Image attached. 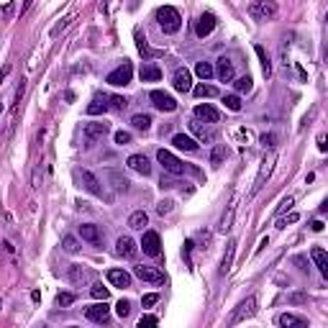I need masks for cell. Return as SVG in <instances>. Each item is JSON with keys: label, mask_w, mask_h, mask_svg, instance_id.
I'll use <instances>...</instances> for the list:
<instances>
[{"label": "cell", "mask_w": 328, "mask_h": 328, "mask_svg": "<svg viewBox=\"0 0 328 328\" xmlns=\"http://www.w3.org/2000/svg\"><path fill=\"white\" fill-rule=\"evenodd\" d=\"M157 23H159V29L164 33H177L182 29V16L177 8H172V5H162L159 11H157Z\"/></svg>", "instance_id": "6da1fadb"}, {"label": "cell", "mask_w": 328, "mask_h": 328, "mask_svg": "<svg viewBox=\"0 0 328 328\" xmlns=\"http://www.w3.org/2000/svg\"><path fill=\"white\" fill-rule=\"evenodd\" d=\"M277 3L275 0H251L249 3V16L254 21H267V18H275L277 16Z\"/></svg>", "instance_id": "7a4b0ae2"}, {"label": "cell", "mask_w": 328, "mask_h": 328, "mask_svg": "<svg viewBox=\"0 0 328 328\" xmlns=\"http://www.w3.org/2000/svg\"><path fill=\"white\" fill-rule=\"evenodd\" d=\"M157 162L162 164V167H164V172H169V175H185V162H182V159H177L175 157V154H172V151H167V149H159L157 151Z\"/></svg>", "instance_id": "3957f363"}, {"label": "cell", "mask_w": 328, "mask_h": 328, "mask_svg": "<svg viewBox=\"0 0 328 328\" xmlns=\"http://www.w3.org/2000/svg\"><path fill=\"white\" fill-rule=\"evenodd\" d=\"M131 77H133V65L131 62H123L121 67H115L111 75H108V85H113V87H126L131 82Z\"/></svg>", "instance_id": "277c9868"}, {"label": "cell", "mask_w": 328, "mask_h": 328, "mask_svg": "<svg viewBox=\"0 0 328 328\" xmlns=\"http://www.w3.org/2000/svg\"><path fill=\"white\" fill-rule=\"evenodd\" d=\"M275 162H277V154L272 151L269 157H264L262 159V167H259V175H257V180H254V187H251V195H257L259 190L264 187V182L269 180V175H272V169H275Z\"/></svg>", "instance_id": "5b68a950"}, {"label": "cell", "mask_w": 328, "mask_h": 328, "mask_svg": "<svg viewBox=\"0 0 328 328\" xmlns=\"http://www.w3.org/2000/svg\"><path fill=\"white\" fill-rule=\"evenodd\" d=\"M151 103H154V108L157 111H162V113H172V111H177V100L172 98L169 93H164V90H151Z\"/></svg>", "instance_id": "8992f818"}, {"label": "cell", "mask_w": 328, "mask_h": 328, "mask_svg": "<svg viewBox=\"0 0 328 328\" xmlns=\"http://www.w3.org/2000/svg\"><path fill=\"white\" fill-rule=\"evenodd\" d=\"M111 133V126H108L105 121H93V123H87L85 126V141H87V147L93 141H98V139H105V136Z\"/></svg>", "instance_id": "52a82bcc"}, {"label": "cell", "mask_w": 328, "mask_h": 328, "mask_svg": "<svg viewBox=\"0 0 328 328\" xmlns=\"http://www.w3.org/2000/svg\"><path fill=\"white\" fill-rule=\"evenodd\" d=\"M254 313H257V297H246L244 303L236 308V313L231 315V326H239L241 321H246V318H251Z\"/></svg>", "instance_id": "ba28073f"}, {"label": "cell", "mask_w": 328, "mask_h": 328, "mask_svg": "<svg viewBox=\"0 0 328 328\" xmlns=\"http://www.w3.org/2000/svg\"><path fill=\"white\" fill-rule=\"evenodd\" d=\"M77 177H80V182H82V187L87 190L90 195H95V197H103V187H100V180L93 175L90 169H80L77 172Z\"/></svg>", "instance_id": "9c48e42d"}, {"label": "cell", "mask_w": 328, "mask_h": 328, "mask_svg": "<svg viewBox=\"0 0 328 328\" xmlns=\"http://www.w3.org/2000/svg\"><path fill=\"white\" fill-rule=\"evenodd\" d=\"M141 249H144V254H147V257H159V254H162V241H159V233H157V231H144Z\"/></svg>", "instance_id": "30bf717a"}, {"label": "cell", "mask_w": 328, "mask_h": 328, "mask_svg": "<svg viewBox=\"0 0 328 328\" xmlns=\"http://www.w3.org/2000/svg\"><path fill=\"white\" fill-rule=\"evenodd\" d=\"M85 315L90 318V321H95V323H108L111 321V308L105 305V300H100V303L85 308Z\"/></svg>", "instance_id": "8fae6325"}, {"label": "cell", "mask_w": 328, "mask_h": 328, "mask_svg": "<svg viewBox=\"0 0 328 328\" xmlns=\"http://www.w3.org/2000/svg\"><path fill=\"white\" fill-rule=\"evenodd\" d=\"M172 85H175L177 93H190V90H193V75H190V69L180 67L175 72V77H172Z\"/></svg>", "instance_id": "7c38bea8"}, {"label": "cell", "mask_w": 328, "mask_h": 328, "mask_svg": "<svg viewBox=\"0 0 328 328\" xmlns=\"http://www.w3.org/2000/svg\"><path fill=\"white\" fill-rule=\"evenodd\" d=\"M133 275L139 277V279H144V282H154V285H162L164 282V272H159L157 267H133Z\"/></svg>", "instance_id": "4fadbf2b"}, {"label": "cell", "mask_w": 328, "mask_h": 328, "mask_svg": "<svg viewBox=\"0 0 328 328\" xmlns=\"http://www.w3.org/2000/svg\"><path fill=\"white\" fill-rule=\"evenodd\" d=\"M115 251H118V257L133 259L136 254H139V246H136V241L131 239V236H121V239L115 241Z\"/></svg>", "instance_id": "5bb4252c"}, {"label": "cell", "mask_w": 328, "mask_h": 328, "mask_svg": "<svg viewBox=\"0 0 328 328\" xmlns=\"http://www.w3.org/2000/svg\"><path fill=\"white\" fill-rule=\"evenodd\" d=\"M215 29V16L213 13H203L197 18V23H195V33L200 36V39H205V36H211Z\"/></svg>", "instance_id": "9a60e30c"}, {"label": "cell", "mask_w": 328, "mask_h": 328, "mask_svg": "<svg viewBox=\"0 0 328 328\" xmlns=\"http://www.w3.org/2000/svg\"><path fill=\"white\" fill-rule=\"evenodd\" d=\"M195 118L197 121H205V123H218L221 113H218L211 103H200V105H195Z\"/></svg>", "instance_id": "2e32d148"}, {"label": "cell", "mask_w": 328, "mask_h": 328, "mask_svg": "<svg viewBox=\"0 0 328 328\" xmlns=\"http://www.w3.org/2000/svg\"><path fill=\"white\" fill-rule=\"evenodd\" d=\"M129 167L133 169V172H139V175H144V177H149L151 175V164H149V159L144 157V154H131L129 157Z\"/></svg>", "instance_id": "e0dca14e"}, {"label": "cell", "mask_w": 328, "mask_h": 328, "mask_svg": "<svg viewBox=\"0 0 328 328\" xmlns=\"http://www.w3.org/2000/svg\"><path fill=\"white\" fill-rule=\"evenodd\" d=\"M80 236H82V241H87V244H93V246H98L100 241H103V236H100V229H98L95 223L80 226Z\"/></svg>", "instance_id": "ac0fdd59"}, {"label": "cell", "mask_w": 328, "mask_h": 328, "mask_svg": "<svg viewBox=\"0 0 328 328\" xmlns=\"http://www.w3.org/2000/svg\"><path fill=\"white\" fill-rule=\"evenodd\" d=\"M213 69H215V75L221 77L223 82H231V80H233V75H236V72H233V62H231L229 57H221V59H218V65H215Z\"/></svg>", "instance_id": "d6986e66"}, {"label": "cell", "mask_w": 328, "mask_h": 328, "mask_svg": "<svg viewBox=\"0 0 328 328\" xmlns=\"http://www.w3.org/2000/svg\"><path fill=\"white\" fill-rule=\"evenodd\" d=\"M108 282L113 287H131V275L126 269H108Z\"/></svg>", "instance_id": "ffe728a7"}, {"label": "cell", "mask_w": 328, "mask_h": 328, "mask_svg": "<svg viewBox=\"0 0 328 328\" xmlns=\"http://www.w3.org/2000/svg\"><path fill=\"white\" fill-rule=\"evenodd\" d=\"M277 326H282V328H308V321L295 315V313H282L277 318Z\"/></svg>", "instance_id": "44dd1931"}, {"label": "cell", "mask_w": 328, "mask_h": 328, "mask_svg": "<svg viewBox=\"0 0 328 328\" xmlns=\"http://www.w3.org/2000/svg\"><path fill=\"white\" fill-rule=\"evenodd\" d=\"M311 257H313V262H315L318 272H321V277H328V254L321 249V246H313Z\"/></svg>", "instance_id": "7402d4cb"}, {"label": "cell", "mask_w": 328, "mask_h": 328, "mask_svg": "<svg viewBox=\"0 0 328 328\" xmlns=\"http://www.w3.org/2000/svg\"><path fill=\"white\" fill-rule=\"evenodd\" d=\"M236 241H229V246H226V254H223V262H221V275H229L231 267H233V257H236Z\"/></svg>", "instance_id": "603a6c76"}, {"label": "cell", "mask_w": 328, "mask_h": 328, "mask_svg": "<svg viewBox=\"0 0 328 328\" xmlns=\"http://www.w3.org/2000/svg\"><path fill=\"white\" fill-rule=\"evenodd\" d=\"M172 144H175L180 151H197V141L190 139V136H185V133H177L175 139H172Z\"/></svg>", "instance_id": "cb8c5ba5"}, {"label": "cell", "mask_w": 328, "mask_h": 328, "mask_svg": "<svg viewBox=\"0 0 328 328\" xmlns=\"http://www.w3.org/2000/svg\"><path fill=\"white\" fill-rule=\"evenodd\" d=\"M129 226L133 231H144L149 226V215L144 213V211H136V213H131V218H129Z\"/></svg>", "instance_id": "d4e9b609"}, {"label": "cell", "mask_w": 328, "mask_h": 328, "mask_svg": "<svg viewBox=\"0 0 328 328\" xmlns=\"http://www.w3.org/2000/svg\"><path fill=\"white\" fill-rule=\"evenodd\" d=\"M139 75H141L144 82H159V80H162V69H159L157 65H144Z\"/></svg>", "instance_id": "484cf974"}, {"label": "cell", "mask_w": 328, "mask_h": 328, "mask_svg": "<svg viewBox=\"0 0 328 328\" xmlns=\"http://www.w3.org/2000/svg\"><path fill=\"white\" fill-rule=\"evenodd\" d=\"M105 111H108V98H105V95H103V98L98 95L93 103L87 105V115H100V113H105Z\"/></svg>", "instance_id": "4316f807"}, {"label": "cell", "mask_w": 328, "mask_h": 328, "mask_svg": "<svg viewBox=\"0 0 328 328\" xmlns=\"http://www.w3.org/2000/svg\"><path fill=\"white\" fill-rule=\"evenodd\" d=\"M131 126L136 131H149L151 129V115H147V113H136L133 118H131Z\"/></svg>", "instance_id": "83f0119b"}, {"label": "cell", "mask_w": 328, "mask_h": 328, "mask_svg": "<svg viewBox=\"0 0 328 328\" xmlns=\"http://www.w3.org/2000/svg\"><path fill=\"white\" fill-rule=\"evenodd\" d=\"M257 54H259V62H262V72H264V77H269V75H272V59H269V54L264 51L262 44H257Z\"/></svg>", "instance_id": "f1b7e54d"}, {"label": "cell", "mask_w": 328, "mask_h": 328, "mask_svg": "<svg viewBox=\"0 0 328 328\" xmlns=\"http://www.w3.org/2000/svg\"><path fill=\"white\" fill-rule=\"evenodd\" d=\"M195 72H197L200 80H211V77L215 75V69H213L211 62H197V65H195Z\"/></svg>", "instance_id": "f546056e"}, {"label": "cell", "mask_w": 328, "mask_h": 328, "mask_svg": "<svg viewBox=\"0 0 328 328\" xmlns=\"http://www.w3.org/2000/svg\"><path fill=\"white\" fill-rule=\"evenodd\" d=\"M190 131H193L200 141H213V133H211V131H205L203 126H200V121H197V118H195L193 123H190Z\"/></svg>", "instance_id": "4dcf8cb0"}, {"label": "cell", "mask_w": 328, "mask_h": 328, "mask_svg": "<svg viewBox=\"0 0 328 328\" xmlns=\"http://www.w3.org/2000/svg\"><path fill=\"white\" fill-rule=\"evenodd\" d=\"M233 213H236V200H233V203L229 205V213H226V215H223V221H221V226H218V231H221V233H226V231H229V229H231Z\"/></svg>", "instance_id": "1f68e13d"}, {"label": "cell", "mask_w": 328, "mask_h": 328, "mask_svg": "<svg viewBox=\"0 0 328 328\" xmlns=\"http://www.w3.org/2000/svg\"><path fill=\"white\" fill-rule=\"evenodd\" d=\"M226 154H229V149H226V144H215V149H213V154H211V164H221L223 159H226Z\"/></svg>", "instance_id": "d6a6232c"}, {"label": "cell", "mask_w": 328, "mask_h": 328, "mask_svg": "<svg viewBox=\"0 0 328 328\" xmlns=\"http://www.w3.org/2000/svg\"><path fill=\"white\" fill-rule=\"evenodd\" d=\"M193 93H195L197 98H215V95H218V90H215L213 85H195V87H193Z\"/></svg>", "instance_id": "836d02e7"}, {"label": "cell", "mask_w": 328, "mask_h": 328, "mask_svg": "<svg viewBox=\"0 0 328 328\" xmlns=\"http://www.w3.org/2000/svg\"><path fill=\"white\" fill-rule=\"evenodd\" d=\"M90 295H93L95 300H108V297H111V290H108V287H103L100 282H95V285L90 287Z\"/></svg>", "instance_id": "e575fe53"}, {"label": "cell", "mask_w": 328, "mask_h": 328, "mask_svg": "<svg viewBox=\"0 0 328 328\" xmlns=\"http://www.w3.org/2000/svg\"><path fill=\"white\" fill-rule=\"evenodd\" d=\"M223 105L229 108V111L239 113V111H241V98H239V95H223Z\"/></svg>", "instance_id": "d590c367"}, {"label": "cell", "mask_w": 328, "mask_h": 328, "mask_svg": "<svg viewBox=\"0 0 328 328\" xmlns=\"http://www.w3.org/2000/svg\"><path fill=\"white\" fill-rule=\"evenodd\" d=\"M62 249L67 254H75V251H80V244H77L75 236H65V239H62Z\"/></svg>", "instance_id": "8d00e7d4"}, {"label": "cell", "mask_w": 328, "mask_h": 328, "mask_svg": "<svg viewBox=\"0 0 328 328\" xmlns=\"http://www.w3.org/2000/svg\"><path fill=\"white\" fill-rule=\"evenodd\" d=\"M233 87H236V93H249V90H251V77H249V75H246V77H239V80L233 82Z\"/></svg>", "instance_id": "74e56055"}, {"label": "cell", "mask_w": 328, "mask_h": 328, "mask_svg": "<svg viewBox=\"0 0 328 328\" xmlns=\"http://www.w3.org/2000/svg\"><path fill=\"white\" fill-rule=\"evenodd\" d=\"M115 313H118V318H129L131 315V303H129V300H118V303H115Z\"/></svg>", "instance_id": "f35d334b"}, {"label": "cell", "mask_w": 328, "mask_h": 328, "mask_svg": "<svg viewBox=\"0 0 328 328\" xmlns=\"http://www.w3.org/2000/svg\"><path fill=\"white\" fill-rule=\"evenodd\" d=\"M136 41H139V51L147 54V57H159V54H162V51H151L149 44H147V39H141V33H136Z\"/></svg>", "instance_id": "ab89813d"}, {"label": "cell", "mask_w": 328, "mask_h": 328, "mask_svg": "<svg viewBox=\"0 0 328 328\" xmlns=\"http://www.w3.org/2000/svg\"><path fill=\"white\" fill-rule=\"evenodd\" d=\"M111 177L115 180V190H118V193H126V190H129V185H131V182L126 180V177H121L118 172H111Z\"/></svg>", "instance_id": "60d3db41"}, {"label": "cell", "mask_w": 328, "mask_h": 328, "mask_svg": "<svg viewBox=\"0 0 328 328\" xmlns=\"http://www.w3.org/2000/svg\"><path fill=\"white\" fill-rule=\"evenodd\" d=\"M113 139H115L118 147H126V144H131V133H129V131H115Z\"/></svg>", "instance_id": "b9f144b4"}, {"label": "cell", "mask_w": 328, "mask_h": 328, "mask_svg": "<svg viewBox=\"0 0 328 328\" xmlns=\"http://www.w3.org/2000/svg\"><path fill=\"white\" fill-rule=\"evenodd\" d=\"M75 303V295H69V293H59L57 295V305L59 308H67V305H72Z\"/></svg>", "instance_id": "7bdbcfd3"}, {"label": "cell", "mask_w": 328, "mask_h": 328, "mask_svg": "<svg viewBox=\"0 0 328 328\" xmlns=\"http://www.w3.org/2000/svg\"><path fill=\"white\" fill-rule=\"evenodd\" d=\"M111 105L115 108V111H123V108L129 105V100H126V98H121V95H113V98H111Z\"/></svg>", "instance_id": "ee69618b"}, {"label": "cell", "mask_w": 328, "mask_h": 328, "mask_svg": "<svg viewBox=\"0 0 328 328\" xmlns=\"http://www.w3.org/2000/svg\"><path fill=\"white\" fill-rule=\"evenodd\" d=\"M172 205H175L172 200H162V203L157 205V213H159V215H167V213H172Z\"/></svg>", "instance_id": "f6af8a7d"}, {"label": "cell", "mask_w": 328, "mask_h": 328, "mask_svg": "<svg viewBox=\"0 0 328 328\" xmlns=\"http://www.w3.org/2000/svg\"><path fill=\"white\" fill-rule=\"evenodd\" d=\"M69 21H72V18H62V23H57V26H54V29H51V36H54V39H57V36L67 29V26H69Z\"/></svg>", "instance_id": "bcb514c9"}, {"label": "cell", "mask_w": 328, "mask_h": 328, "mask_svg": "<svg viewBox=\"0 0 328 328\" xmlns=\"http://www.w3.org/2000/svg\"><path fill=\"white\" fill-rule=\"evenodd\" d=\"M297 218H300L297 213H290L287 218H279V221H277V229H287V223H295Z\"/></svg>", "instance_id": "7dc6e473"}, {"label": "cell", "mask_w": 328, "mask_h": 328, "mask_svg": "<svg viewBox=\"0 0 328 328\" xmlns=\"http://www.w3.org/2000/svg\"><path fill=\"white\" fill-rule=\"evenodd\" d=\"M259 141H262V147H264V149H272V147H275V141H277V139H275V133H264Z\"/></svg>", "instance_id": "c3c4849f"}, {"label": "cell", "mask_w": 328, "mask_h": 328, "mask_svg": "<svg viewBox=\"0 0 328 328\" xmlns=\"http://www.w3.org/2000/svg\"><path fill=\"white\" fill-rule=\"evenodd\" d=\"M157 323H159V318H157V315H141L139 328H144V326H157Z\"/></svg>", "instance_id": "681fc988"}, {"label": "cell", "mask_w": 328, "mask_h": 328, "mask_svg": "<svg viewBox=\"0 0 328 328\" xmlns=\"http://www.w3.org/2000/svg\"><path fill=\"white\" fill-rule=\"evenodd\" d=\"M157 300H159V295H154V293H151V295H144L141 303H144V308H151L154 303H157Z\"/></svg>", "instance_id": "f907efd6"}, {"label": "cell", "mask_w": 328, "mask_h": 328, "mask_svg": "<svg viewBox=\"0 0 328 328\" xmlns=\"http://www.w3.org/2000/svg\"><path fill=\"white\" fill-rule=\"evenodd\" d=\"M72 279H75V282H77V279H85V272H82L77 264H72Z\"/></svg>", "instance_id": "816d5d0a"}, {"label": "cell", "mask_w": 328, "mask_h": 328, "mask_svg": "<svg viewBox=\"0 0 328 328\" xmlns=\"http://www.w3.org/2000/svg\"><path fill=\"white\" fill-rule=\"evenodd\" d=\"M290 208H293V197H285V200H282V205L277 208V213H285V211H290Z\"/></svg>", "instance_id": "f5cc1de1"}, {"label": "cell", "mask_w": 328, "mask_h": 328, "mask_svg": "<svg viewBox=\"0 0 328 328\" xmlns=\"http://www.w3.org/2000/svg\"><path fill=\"white\" fill-rule=\"evenodd\" d=\"M23 93H26V82L21 80V85H18V90H16V103H21V98H23Z\"/></svg>", "instance_id": "db71d44e"}, {"label": "cell", "mask_w": 328, "mask_h": 328, "mask_svg": "<svg viewBox=\"0 0 328 328\" xmlns=\"http://www.w3.org/2000/svg\"><path fill=\"white\" fill-rule=\"evenodd\" d=\"M305 295H293V297H290V303H305Z\"/></svg>", "instance_id": "11a10c76"}, {"label": "cell", "mask_w": 328, "mask_h": 328, "mask_svg": "<svg viewBox=\"0 0 328 328\" xmlns=\"http://www.w3.org/2000/svg\"><path fill=\"white\" fill-rule=\"evenodd\" d=\"M311 226H313V231H323V221H313Z\"/></svg>", "instance_id": "9f6ffc18"}, {"label": "cell", "mask_w": 328, "mask_h": 328, "mask_svg": "<svg viewBox=\"0 0 328 328\" xmlns=\"http://www.w3.org/2000/svg\"><path fill=\"white\" fill-rule=\"evenodd\" d=\"M318 149L326 151V139H323V136H318Z\"/></svg>", "instance_id": "6f0895ef"}, {"label": "cell", "mask_w": 328, "mask_h": 328, "mask_svg": "<svg viewBox=\"0 0 328 328\" xmlns=\"http://www.w3.org/2000/svg\"><path fill=\"white\" fill-rule=\"evenodd\" d=\"M267 244H269V239H262V241H259V246H257V254H259V251H262V249H264V246H267Z\"/></svg>", "instance_id": "680465c9"}, {"label": "cell", "mask_w": 328, "mask_h": 328, "mask_svg": "<svg viewBox=\"0 0 328 328\" xmlns=\"http://www.w3.org/2000/svg\"><path fill=\"white\" fill-rule=\"evenodd\" d=\"M8 72H11V67H5L3 72H0V85H3V80H5V75H8Z\"/></svg>", "instance_id": "91938a15"}, {"label": "cell", "mask_w": 328, "mask_h": 328, "mask_svg": "<svg viewBox=\"0 0 328 328\" xmlns=\"http://www.w3.org/2000/svg\"><path fill=\"white\" fill-rule=\"evenodd\" d=\"M0 111H3V103H0Z\"/></svg>", "instance_id": "94428289"}]
</instances>
